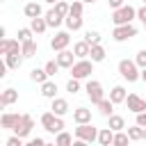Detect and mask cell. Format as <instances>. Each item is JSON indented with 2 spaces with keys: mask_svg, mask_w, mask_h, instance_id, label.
I'll use <instances>...</instances> for the list:
<instances>
[{
  "mask_svg": "<svg viewBox=\"0 0 146 146\" xmlns=\"http://www.w3.org/2000/svg\"><path fill=\"white\" fill-rule=\"evenodd\" d=\"M119 73H121V78L128 80V82H137V80L141 78V68H139V64H137L135 59H121V62H119Z\"/></svg>",
  "mask_w": 146,
  "mask_h": 146,
  "instance_id": "cell-1",
  "label": "cell"
},
{
  "mask_svg": "<svg viewBox=\"0 0 146 146\" xmlns=\"http://www.w3.org/2000/svg\"><path fill=\"white\" fill-rule=\"evenodd\" d=\"M137 18V9L132 5H123L119 9H112V23L114 25H125V23H132Z\"/></svg>",
  "mask_w": 146,
  "mask_h": 146,
  "instance_id": "cell-2",
  "label": "cell"
},
{
  "mask_svg": "<svg viewBox=\"0 0 146 146\" xmlns=\"http://www.w3.org/2000/svg\"><path fill=\"white\" fill-rule=\"evenodd\" d=\"M94 64L96 62H91L89 57H84V59H78L68 71H71V78H78V80H87L91 73H94Z\"/></svg>",
  "mask_w": 146,
  "mask_h": 146,
  "instance_id": "cell-3",
  "label": "cell"
},
{
  "mask_svg": "<svg viewBox=\"0 0 146 146\" xmlns=\"http://www.w3.org/2000/svg\"><path fill=\"white\" fill-rule=\"evenodd\" d=\"M132 36H137V27H135L132 23L114 25V30H112V39H114L116 43H123V41H128V39H132Z\"/></svg>",
  "mask_w": 146,
  "mask_h": 146,
  "instance_id": "cell-4",
  "label": "cell"
},
{
  "mask_svg": "<svg viewBox=\"0 0 146 146\" xmlns=\"http://www.w3.org/2000/svg\"><path fill=\"white\" fill-rule=\"evenodd\" d=\"M75 137H78V139H84L87 144H94V141H98V128H94L91 121H89V123H78Z\"/></svg>",
  "mask_w": 146,
  "mask_h": 146,
  "instance_id": "cell-5",
  "label": "cell"
},
{
  "mask_svg": "<svg viewBox=\"0 0 146 146\" xmlns=\"http://www.w3.org/2000/svg\"><path fill=\"white\" fill-rule=\"evenodd\" d=\"M84 91H87V98L91 100V105H98V103L105 98L103 84H100L98 80H87V84H84Z\"/></svg>",
  "mask_w": 146,
  "mask_h": 146,
  "instance_id": "cell-6",
  "label": "cell"
},
{
  "mask_svg": "<svg viewBox=\"0 0 146 146\" xmlns=\"http://www.w3.org/2000/svg\"><path fill=\"white\" fill-rule=\"evenodd\" d=\"M71 46V30H59V32H55V36L50 39V48L55 50V52H59V50H64V48H68Z\"/></svg>",
  "mask_w": 146,
  "mask_h": 146,
  "instance_id": "cell-7",
  "label": "cell"
},
{
  "mask_svg": "<svg viewBox=\"0 0 146 146\" xmlns=\"http://www.w3.org/2000/svg\"><path fill=\"white\" fill-rule=\"evenodd\" d=\"M32 128H34V119L30 116V114H21V119H18V123L14 125V130L11 132H16L18 137H27L30 132H32Z\"/></svg>",
  "mask_w": 146,
  "mask_h": 146,
  "instance_id": "cell-8",
  "label": "cell"
},
{
  "mask_svg": "<svg viewBox=\"0 0 146 146\" xmlns=\"http://www.w3.org/2000/svg\"><path fill=\"white\" fill-rule=\"evenodd\" d=\"M125 105H128V110H130L132 114H139V112H144V110H146V100H144L139 94H128Z\"/></svg>",
  "mask_w": 146,
  "mask_h": 146,
  "instance_id": "cell-9",
  "label": "cell"
},
{
  "mask_svg": "<svg viewBox=\"0 0 146 146\" xmlns=\"http://www.w3.org/2000/svg\"><path fill=\"white\" fill-rule=\"evenodd\" d=\"M55 59L59 62V66L62 68H71L75 62H78V57H75V52L73 50H68V48H64V50H59L57 55H55Z\"/></svg>",
  "mask_w": 146,
  "mask_h": 146,
  "instance_id": "cell-10",
  "label": "cell"
},
{
  "mask_svg": "<svg viewBox=\"0 0 146 146\" xmlns=\"http://www.w3.org/2000/svg\"><path fill=\"white\" fill-rule=\"evenodd\" d=\"M21 41L18 39H2L0 41V55H11V52H21Z\"/></svg>",
  "mask_w": 146,
  "mask_h": 146,
  "instance_id": "cell-11",
  "label": "cell"
},
{
  "mask_svg": "<svg viewBox=\"0 0 146 146\" xmlns=\"http://www.w3.org/2000/svg\"><path fill=\"white\" fill-rule=\"evenodd\" d=\"M50 110H52L57 116H64V114H66L71 107H68V100H66V98H59V96H55V98L50 100Z\"/></svg>",
  "mask_w": 146,
  "mask_h": 146,
  "instance_id": "cell-12",
  "label": "cell"
},
{
  "mask_svg": "<svg viewBox=\"0 0 146 146\" xmlns=\"http://www.w3.org/2000/svg\"><path fill=\"white\" fill-rule=\"evenodd\" d=\"M114 105H121V103H125V98H128V91H125V87H121V84H116V87H112V91H110V96H107Z\"/></svg>",
  "mask_w": 146,
  "mask_h": 146,
  "instance_id": "cell-13",
  "label": "cell"
},
{
  "mask_svg": "<svg viewBox=\"0 0 146 146\" xmlns=\"http://www.w3.org/2000/svg\"><path fill=\"white\" fill-rule=\"evenodd\" d=\"M18 100V91L14 87H7L2 94H0V107H7V105H14Z\"/></svg>",
  "mask_w": 146,
  "mask_h": 146,
  "instance_id": "cell-14",
  "label": "cell"
},
{
  "mask_svg": "<svg viewBox=\"0 0 146 146\" xmlns=\"http://www.w3.org/2000/svg\"><path fill=\"white\" fill-rule=\"evenodd\" d=\"M18 119H21V114H16V112H5V114L0 116L2 130H14V125L18 123Z\"/></svg>",
  "mask_w": 146,
  "mask_h": 146,
  "instance_id": "cell-15",
  "label": "cell"
},
{
  "mask_svg": "<svg viewBox=\"0 0 146 146\" xmlns=\"http://www.w3.org/2000/svg\"><path fill=\"white\" fill-rule=\"evenodd\" d=\"M43 16H46L48 27H59V25L64 23V16H62V14H57V9H55V7H52V9H48Z\"/></svg>",
  "mask_w": 146,
  "mask_h": 146,
  "instance_id": "cell-16",
  "label": "cell"
},
{
  "mask_svg": "<svg viewBox=\"0 0 146 146\" xmlns=\"http://www.w3.org/2000/svg\"><path fill=\"white\" fill-rule=\"evenodd\" d=\"M73 121H75V123H89V121H91V110H89V107H82V105L75 107V110H73Z\"/></svg>",
  "mask_w": 146,
  "mask_h": 146,
  "instance_id": "cell-17",
  "label": "cell"
},
{
  "mask_svg": "<svg viewBox=\"0 0 146 146\" xmlns=\"http://www.w3.org/2000/svg\"><path fill=\"white\" fill-rule=\"evenodd\" d=\"M98 144H100V146H112V144H114V130H112L110 125L98 130Z\"/></svg>",
  "mask_w": 146,
  "mask_h": 146,
  "instance_id": "cell-18",
  "label": "cell"
},
{
  "mask_svg": "<svg viewBox=\"0 0 146 146\" xmlns=\"http://www.w3.org/2000/svg\"><path fill=\"white\" fill-rule=\"evenodd\" d=\"M23 14L27 16V18H36V16H43V7L39 5V2H27L25 7H23Z\"/></svg>",
  "mask_w": 146,
  "mask_h": 146,
  "instance_id": "cell-19",
  "label": "cell"
},
{
  "mask_svg": "<svg viewBox=\"0 0 146 146\" xmlns=\"http://www.w3.org/2000/svg\"><path fill=\"white\" fill-rule=\"evenodd\" d=\"M57 91H59V89H57V82H52L50 78L41 84V96H43V98H50V100H52V98L57 96Z\"/></svg>",
  "mask_w": 146,
  "mask_h": 146,
  "instance_id": "cell-20",
  "label": "cell"
},
{
  "mask_svg": "<svg viewBox=\"0 0 146 146\" xmlns=\"http://www.w3.org/2000/svg\"><path fill=\"white\" fill-rule=\"evenodd\" d=\"M30 27L34 30V34H43V32L48 30L46 16H36V18H30Z\"/></svg>",
  "mask_w": 146,
  "mask_h": 146,
  "instance_id": "cell-21",
  "label": "cell"
},
{
  "mask_svg": "<svg viewBox=\"0 0 146 146\" xmlns=\"http://www.w3.org/2000/svg\"><path fill=\"white\" fill-rule=\"evenodd\" d=\"M89 50H91V46L82 39V41H78V43H73V52H75V57L78 59H84V57H89Z\"/></svg>",
  "mask_w": 146,
  "mask_h": 146,
  "instance_id": "cell-22",
  "label": "cell"
},
{
  "mask_svg": "<svg viewBox=\"0 0 146 146\" xmlns=\"http://www.w3.org/2000/svg\"><path fill=\"white\" fill-rule=\"evenodd\" d=\"M105 48H103V43H96V46H91V50H89V59L91 62H96V64H100L103 59H105Z\"/></svg>",
  "mask_w": 146,
  "mask_h": 146,
  "instance_id": "cell-23",
  "label": "cell"
},
{
  "mask_svg": "<svg viewBox=\"0 0 146 146\" xmlns=\"http://www.w3.org/2000/svg\"><path fill=\"white\" fill-rule=\"evenodd\" d=\"M64 23H66V30H71V32H78V30L82 27V16L68 14V16L64 18Z\"/></svg>",
  "mask_w": 146,
  "mask_h": 146,
  "instance_id": "cell-24",
  "label": "cell"
},
{
  "mask_svg": "<svg viewBox=\"0 0 146 146\" xmlns=\"http://www.w3.org/2000/svg\"><path fill=\"white\" fill-rule=\"evenodd\" d=\"M36 41L34 39H30V41H23V46H21V52H23V57L25 59H30V57H34L36 55Z\"/></svg>",
  "mask_w": 146,
  "mask_h": 146,
  "instance_id": "cell-25",
  "label": "cell"
},
{
  "mask_svg": "<svg viewBox=\"0 0 146 146\" xmlns=\"http://www.w3.org/2000/svg\"><path fill=\"white\" fill-rule=\"evenodd\" d=\"M23 52H11V55H5V64L9 66V68H21V64H23Z\"/></svg>",
  "mask_w": 146,
  "mask_h": 146,
  "instance_id": "cell-26",
  "label": "cell"
},
{
  "mask_svg": "<svg viewBox=\"0 0 146 146\" xmlns=\"http://www.w3.org/2000/svg\"><path fill=\"white\" fill-rule=\"evenodd\" d=\"M96 107H98V112H100V114H103V116H105V119H107V116H112V114H114V103H112V100H110V98H103V100H100V103H98V105H96Z\"/></svg>",
  "mask_w": 146,
  "mask_h": 146,
  "instance_id": "cell-27",
  "label": "cell"
},
{
  "mask_svg": "<svg viewBox=\"0 0 146 146\" xmlns=\"http://www.w3.org/2000/svg\"><path fill=\"white\" fill-rule=\"evenodd\" d=\"M107 125L116 132V130H125V119L123 116H119V114H112V116H107Z\"/></svg>",
  "mask_w": 146,
  "mask_h": 146,
  "instance_id": "cell-28",
  "label": "cell"
},
{
  "mask_svg": "<svg viewBox=\"0 0 146 146\" xmlns=\"http://www.w3.org/2000/svg\"><path fill=\"white\" fill-rule=\"evenodd\" d=\"M125 132H128V137H130V141H141V139H144V128H141L139 123H135V125H130V128H125Z\"/></svg>",
  "mask_w": 146,
  "mask_h": 146,
  "instance_id": "cell-29",
  "label": "cell"
},
{
  "mask_svg": "<svg viewBox=\"0 0 146 146\" xmlns=\"http://www.w3.org/2000/svg\"><path fill=\"white\" fill-rule=\"evenodd\" d=\"M55 119H57V114L50 110V112H43L41 114V125H43V130H52V125H55Z\"/></svg>",
  "mask_w": 146,
  "mask_h": 146,
  "instance_id": "cell-30",
  "label": "cell"
},
{
  "mask_svg": "<svg viewBox=\"0 0 146 146\" xmlns=\"http://www.w3.org/2000/svg\"><path fill=\"white\" fill-rule=\"evenodd\" d=\"M30 80H32V82H36V84H43V82L48 80L46 68H32V71H30Z\"/></svg>",
  "mask_w": 146,
  "mask_h": 146,
  "instance_id": "cell-31",
  "label": "cell"
},
{
  "mask_svg": "<svg viewBox=\"0 0 146 146\" xmlns=\"http://www.w3.org/2000/svg\"><path fill=\"white\" fill-rule=\"evenodd\" d=\"M84 41H87L89 46H96V43L103 41V36H100V32H96V30H87V32H84Z\"/></svg>",
  "mask_w": 146,
  "mask_h": 146,
  "instance_id": "cell-32",
  "label": "cell"
},
{
  "mask_svg": "<svg viewBox=\"0 0 146 146\" xmlns=\"http://www.w3.org/2000/svg\"><path fill=\"white\" fill-rule=\"evenodd\" d=\"M55 144H57V146H68V144H73V135H68L66 130H62V132H57Z\"/></svg>",
  "mask_w": 146,
  "mask_h": 146,
  "instance_id": "cell-33",
  "label": "cell"
},
{
  "mask_svg": "<svg viewBox=\"0 0 146 146\" xmlns=\"http://www.w3.org/2000/svg\"><path fill=\"white\" fill-rule=\"evenodd\" d=\"M128 141H130L128 132H125V130H116V132H114V144H112V146H125Z\"/></svg>",
  "mask_w": 146,
  "mask_h": 146,
  "instance_id": "cell-34",
  "label": "cell"
},
{
  "mask_svg": "<svg viewBox=\"0 0 146 146\" xmlns=\"http://www.w3.org/2000/svg\"><path fill=\"white\" fill-rule=\"evenodd\" d=\"M43 68H46L48 78H55V75H57V71H59L62 66H59V62H57V59H50V62H46V66H43Z\"/></svg>",
  "mask_w": 146,
  "mask_h": 146,
  "instance_id": "cell-35",
  "label": "cell"
},
{
  "mask_svg": "<svg viewBox=\"0 0 146 146\" xmlns=\"http://www.w3.org/2000/svg\"><path fill=\"white\" fill-rule=\"evenodd\" d=\"M55 9H57V14H62L64 18L71 14V5H68L66 0H59V2H55Z\"/></svg>",
  "mask_w": 146,
  "mask_h": 146,
  "instance_id": "cell-36",
  "label": "cell"
},
{
  "mask_svg": "<svg viewBox=\"0 0 146 146\" xmlns=\"http://www.w3.org/2000/svg\"><path fill=\"white\" fill-rule=\"evenodd\" d=\"M16 36H18V41H21V43H23V41H30V39L34 36V30H32V27H21Z\"/></svg>",
  "mask_w": 146,
  "mask_h": 146,
  "instance_id": "cell-37",
  "label": "cell"
},
{
  "mask_svg": "<svg viewBox=\"0 0 146 146\" xmlns=\"http://www.w3.org/2000/svg\"><path fill=\"white\" fill-rule=\"evenodd\" d=\"M82 11H84V2H82V0H73V2H71V14L82 16Z\"/></svg>",
  "mask_w": 146,
  "mask_h": 146,
  "instance_id": "cell-38",
  "label": "cell"
},
{
  "mask_svg": "<svg viewBox=\"0 0 146 146\" xmlns=\"http://www.w3.org/2000/svg\"><path fill=\"white\" fill-rule=\"evenodd\" d=\"M66 91H68V94H78V91H80V80H78V78H71V80L66 82Z\"/></svg>",
  "mask_w": 146,
  "mask_h": 146,
  "instance_id": "cell-39",
  "label": "cell"
},
{
  "mask_svg": "<svg viewBox=\"0 0 146 146\" xmlns=\"http://www.w3.org/2000/svg\"><path fill=\"white\" fill-rule=\"evenodd\" d=\"M135 62L139 64V68H144V66H146V48H141V50L135 55Z\"/></svg>",
  "mask_w": 146,
  "mask_h": 146,
  "instance_id": "cell-40",
  "label": "cell"
},
{
  "mask_svg": "<svg viewBox=\"0 0 146 146\" xmlns=\"http://www.w3.org/2000/svg\"><path fill=\"white\" fill-rule=\"evenodd\" d=\"M64 128H66V125H64V119H62V116H57V119H55V125H52V130H50V132H52V135H57V132H62Z\"/></svg>",
  "mask_w": 146,
  "mask_h": 146,
  "instance_id": "cell-41",
  "label": "cell"
},
{
  "mask_svg": "<svg viewBox=\"0 0 146 146\" xmlns=\"http://www.w3.org/2000/svg\"><path fill=\"white\" fill-rule=\"evenodd\" d=\"M5 144H7V146H23V137H18V135L14 132V135H11V137H9Z\"/></svg>",
  "mask_w": 146,
  "mask_h": 146,
  "instance_id": "cell-42",
  "label": "cell"
},
{
  "mask_svg": "<svg viewBox=\"0 0 146 146\" xmlns=\"http://www.w3.org/2000/svg\"><path fill=\"white\" fill-rule=\"evenodd\" d=\"M135 116H137V121H135V123H139L141 128H146V110H144V112H139V114H135Z\"/></svg>",
  "mask_w": 146,
  "mask_h": 146,
  "instance_id": "cell-43",
  "label": "cell"
},
{
  "mask_svg": "<svg viewBox=\"0 0 146 146\" xmlns=\"http://www.w3.org/2000/svg\"><path fill=\"white\" fill-rule=\"evenodd\" d=\"M137 18H139L141 23H146V5H141V7L137 9Z\"/></svg>",
  "mask_w": 146,
  "mask_h": 146,
  "instance_id": "cell-44",
  "label": "cell"
},
{
  "mask_svg": "<svg viewBox=\"0 0 146 146\" xmlns=\"http://www.w3.org/2000/svg\"><path fill=\"white\" fill-rule=\"evenodd\" d=\"M107 5H110V9H119V7H123L125 2H123V0H107Z\"/></svg>",
  "mask_w": 146,
  "mask_h": 146,
  "instance_id": "cell-45",
  "label": "cell"
},
{
  "mask_svg": "<svg viewBox=\"0 0 146 146\" xmlns=\"http://www.w3.org/2000/svg\"><path fill=\"white\" fill-rule=\"evenodd\" d=\"M46 144V139H41V137H36V139H30L27 141V146H43Z\"/></svg>",
  "mask_w": 146,
  "mask_h": 146,
  "instance_id": "cell-46",
  "label": "cell"
},
{
  "mask_svg": "<svg viewBox=\"0 0 146 146\" xmlns=\"http://www.w3.org/2000/svg\"><path fill=\"white\" fill-rule=\"evenodd\" d=\"M141 80H144V82H146V66H144V68H141Z\"/></svg>",
  "mask_w": 146,
  "mask_h": 146,
  "instance_id": "cell-47",
  "label": "cell"
},
{
  "mask_svg": "<svg viewBox=\"0 0 146 146\" xmlns=\"http://www.w3.org/2000/svg\"><path fill=\"white\" fill-rule=\"evenodd\" d=\"M43 2H48V5H55V2H59V0H43Z\"/></svg>",
  "mask_w": 146,
  "mask_h": 146,
  "instance_id": "cell-48",
  "label": "cell"
},
{
  "mask_svg": "<svg viewBox=\"0 0 146 146\" xmlns=\"http://www.w3.org/2000/svg\"><path fill=\"white\" fill-rule=\"evenodd\" d=\"M82 2H84V5H91V2H96V0H82Z\"/></svg>",
  "mask_w": 146,
  "mask_h": 146,
  "instance_id": "cell-49",
  "label": "cell"
},
{
  "mask_svg": "<svg viewBox=\"0 0 146 146\" xmlns=\"http://www.w3.org/2000/svg\"><path fill=\"white\" fill-rule=\"evenodd\" d=\"M144 141H146V128H144Z\"/></svg>",
  "mask_w": 146,
  "mask_h": 146,
  "instance_id": "cell-50",
  "label": "cell"
},
{
  "mask_svg": "<svg viewBox=\"0 0 146 146\" xmlns=\"http://www.w3.org/2000/svg\"><path fill=\"white\" fill-rule=\"evenodd\" d=\"M144 27H146V23H144Z\"/></svg>",
  "mask_w": 146,
  "mask_h": 146,
  "instance_id": "cell-51",
  "label": "cell"
},
{
  "mask_svg": "<svg viewBox=\"0 0 146 146\" xmlns=\"http://www.w3.org/2000/svg\"><path fill=\"white\" fill-rule=\"evenodd\" d=\"M144 5H146V0H144Z\"/></svg>",
  "mask_w": 146,
  "mask_h": 146,
  "instance_id": "cell-52",
  "label": "cell"
}]
</instances>
